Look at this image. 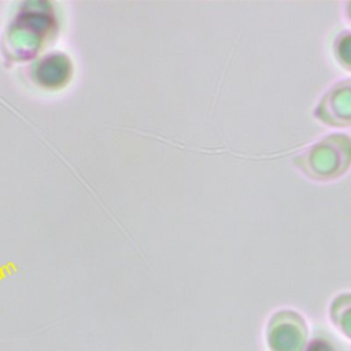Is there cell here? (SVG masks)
Here are the masks:
<instances>
[{"label": "cell", "mask_w": 351, "mask_h": 351, "mask_svg": "<svg viewBox=\"0 0 351 351\" xmlns=\"http://www.w3.org/2000/svg\"><path fill=\"white\" fill-rule=\"evenodd\" d=\"M293 167L314 182H333L351 169V134L332 132L321 136L292 156Z\"/></svg>", "instance_id": "cell-1"}, {"label": "cell", "mask_w": 351, "mask_h": 351, "mask_svg": "<svg viewBox=\"0 0 351 351\" xmlns=\"http://www.w3.org/2000/svg\"><path fill=\"white\" fill-rule=\"evenodd\" d=\"M313 118L332 129L351 128V77L332 82L313 108Z\"/></svg>", "instance_id": "cell-2"}, {"label": "cell", "mask_w": 351, "mask_h": 351, "mask_svg": "<svg viewBox=\"0 0 351 351\" xmlns=\"http://www.w3.org/2000/svg\"><path fill=\"white\" fill-rule=\"evenodd\" d=\"M335 62L346 71L351 73V29L337 32L330 45Z\"/></svg>", "instance_id": "cell-3"}, {"label": "cell", "mask_w": 351, "mask_h": 351, "mask_svg": "<svg viewBox=\"0 0 351 351\" xmlns=\"http://www.w3.org/2000/svg\"><path fill=\"white\" fill-rule=\"evenodd\" d=\"M340 7H341V16H343V19L351 26V0L343 1L340 4Z\"/></svg>", "instance_id": "cell-4"}]
</instances>
